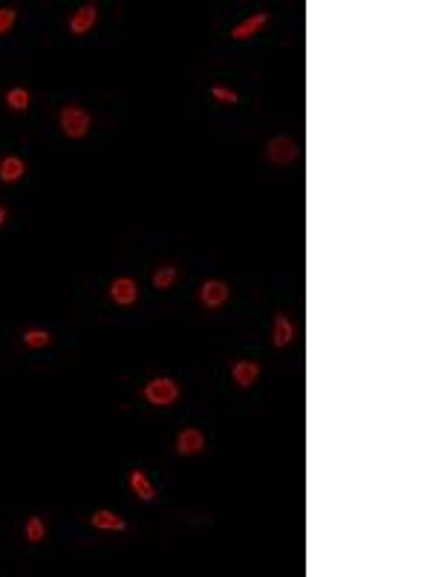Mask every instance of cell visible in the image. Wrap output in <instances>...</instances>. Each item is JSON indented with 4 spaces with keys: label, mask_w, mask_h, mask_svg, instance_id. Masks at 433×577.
<instances>
[{
    "label": "cell",
    "mask_w": 433,
    "mask_h": 577,
    "mask_svg": "<svg viewBox=\"0 0 433 577\" xmlns=\"http://www.w3.org/2000/svg\"><path fill=\"white\" fill-rule=\"evenodd\" d=\"M144 398H148V404L153 407H171L179 401V384L174 378H153L144 384Z\"/></svg>",
    "instance_id": "6da1fadb"
},
{
    "label": "cell",
    "mask_w": 433,
    "mask_h": 577,
    "mask_svg": "<svg viewBox=\"0 0 433 577\" xmlns=\"http://www.w3.org/2000/svg\"><path fill=\"white\" fill-rule=\"evenodd\" d=\"M228 295H231V288H228L223 280H205V283L200 286V300H202V306H208V309L226 306Z\"/></svg>",
    "instance_id": "277c9868"
},
{
    "label": "cell",
    "mask_w": 433,
    "mask_h": 577,
    "mask_svg": "<svg viewBox=\"0 0 433 577\" xmlns=\"http://www.w3.org/2000/svg\"><path fill=\"white\" fill-rule=\"evenodd\" d=\"M23 174H27V165H23V159L18 156H6L4 162H0V182H18L23 179Z\"/></svg>",
    "instance_id": "4fadbf2b"
},
{
    "label": "cell",
    "mask_w": 433,
    "mask_h": 577,
    "mask_svg": "<svg viewBox=\"0 0 433 577\" xmlns=\"http://www.w3.org/2000/svg\"><path fill=\"white\" fill-rule=\"evenodd\" d=\"M6 223V208H0V225Z\"/></svg>",
    "instance_id": "ffe728a7"
},
{
    "label": "cell",
    "mask_w": 433,
    "mask_h": 577,
    "mask_svg": "<svg viewBox=\"0 0 433 577\" xmlns=\"http://www.w3.org/2000/svg\"><path fill=\"white\" fill-rule=\"evenodd\" d=\"M130 491L142 499V502H153L156 499V491H153V485L148 482V476H144V471H130Z\"/></svg>",
    "instance_id": "8fae6325"
},
{
    "label": "cell",
    "mask_w": 433,
    "mask_h": 577,
    "mask_svg": "<svg viewBox=\"0 0 433 577\" xmlns=\"http://www.w3.org/2000/svg\"><path fill=\"white\" fill-rule=\"evenodd\" d=\"M58 122H61L64 136L81 139V136H87V130H90V113H87L84 107H78V104H67V107L61 110V116H58Z\"/></svg>",
    "instance_id": "7a4b0ae2"
},
{
    "label": "cell",
    "mask_w": 433,
    "mask_h": 577,
    "mask_svg": "<svg viewBox=\"0 0 433 577\" xmlns=\"http://www.w3.org/2000/svg\"><path fill=\"white\" fill-rule=\"evenodd\" d=\"M90 522H92V528H102V531H125L128 528V522L113 511H95L90 517Z\"/></svg>",
    "instance_id": "30bf717a"
},
{
    "label": "cell",
    "mask_w": 433,
    "mask_h": 577,
    "mask_svg": "<svg viewBox=\"0 0 433 577\" xmlns=\"http://www.w3.org/2000/svg\"><path fill=\"white\" fill-rule=\"evenodd\" d=\"M110 298L118 303V306H133L136 298H139V286L130 280V277H116L110 283Z\"/></svg>",
    "instance_id": "8992f818"
},
{
    "label": "cell",
    "mask_w": 433,
    "mask_h": 577,
    "mask_svg": "<svg viewBox=\"0 0 433 577\" xmlns=\"http://www.w3.org/2000/svg\"><path fill=\"white\" fill-rule=\"evenodd\" d=\"M231 378L240 384V387H252V384L260 378V364L257 361H237L231 367Z\"/></svg>",
    "instance_id": "9c48e42d"
},
{
    "label": "cell",
    "mask_w": 433,
    "mask_h": 577,
    "mask_svg": "<svg viewBox=\"0 0 433 577\" xmlns=\"http://www.w3.org/2000/svg\"><path fill=\"white\" fill-rule=\"evenodd\" d=\"M211 95H214V99L220 102V104H228V107H234V104L240 102L237 92H234V90H226V87H211Z\"/></svg>",
    "instance_id": "ac0fdd59"
},
{
    "label": "cell",
    "mask_w": 433,
    "mask_h": 577,
    "mask_svg": "<svg viewBox=\"0 0 433 577\" xmlns=\"http://www.w3.org/2000/svg\"><path fill=\"white\" fill-rule=\"evenodd\" d=\"M95 20H99V9H95L92 4H84L76 15L69 18V32L72 35H87L95 27Z\"/></svg>",
    "instance_id": "ba28073f"
},
{
    "label": "cell",
    "mask_w": 433,
    "mask_h": 577,
    "mask_svg": "<svg viewBox=\"0 0 433 577\" xmlns=\"http://www.w3.org/2000/svg\"><path fill=\"white\" fill-rule=\"evenodd\" d=\"M205 450V433L197 427H185L177 436V453L182 456H197Z\"/></svg>",
    "instance_id": "5b68a950"
},
{
    "label": "cell",
    "mask_w": 433,
    "mask_h": 577,
    "mask_svg": "<svg viewBox=\"0 0 433 577\" xmlns=\"http://www.w3.org/2000/svg\"><path fill=\"white\" fill-rule=\"evenodd\" d=\"M23 344H27L29 349H43V347L53 344V335L43 332V329H29V332H23Z\"/></svg>",
    "instance_id": "5bb4252c"
},
{
    "label": "cell",
    "mask_w": 433,
    "mask_h": 577,
    "mask_svg": "<svg viewBox=\"0 0 433 577\" xmlns=\"http://www.w3.org/2000/svg\"><path fill=\"white\" fill-rule=\"evenodd\" d=\"M177 277H179V269L177 266H162L156 274H153V288H171L174 283H177Z\"/></svg>",
    "instance_id": "9a60e30c"
},
{
    "label": "cell",
    "mask_w": 433,
    "mask_h": 577,
    "mask_svg": "<svg viewBox=\"0 0 433 577\" xmlns=\"http://www.w3.org/2000/svg\"><path fill=\"white\" fill-rule=\"evenodd\" d=\"M266 159L272 165H292L298 159V144L289 139V136H275L269 144H266Z\"/></svg>",
    "instance_id": "3957f363"
},
{
    "label": "cell",
    "mask_w": 433,
    "mask_h": 577,
    "mask_svg": "<svg viewBox=\"0 0 433 577\" xmlns=\"http://www.w3.org/2000/svg\"><path fill=\"white\" fill-rule=\"evenodd\" d=\"M292 338H295L292 321H289L286 315H277V318H275V326H272V341H275V347H289V344H292Z\"/></svg>",
    "instance_id": "7c38bea8"
},
{
    "label": "cell",
    "mask_w": 433,
    "mask_h": 577,
    "mask_svg": "<svg viewBox=\"0 0 433 577\" xmlns=\"http://www.w3.org/2000/svg\"><path fill=\"white\" fill-rule=\"evenodd\" d=\"M266 23H269V12H254L243 23H237V27L231 29V38L234 41H249V38H254L263 27H266Z\"/></svg>",
    "instance_id": "52a82bcc"
},
{
    "label": "cell",
    "mask_w": 433,
    "mask_h": 577,
    "mask_svg": "<svg viewBox=\"0 0 433 577\" xmlns=\"http://www.w3.org/2000/svg\"><path fill=\"white\" fill-rule=\"evenodd\" d=\"M15 20H18V12L15 9H0V35H6L12 27H15Z\"/></svg>",
    "instance_id": "d6986e66"
},
{
    "label": "cell",
    "mask_w": 433,
    "mask_h": 577,
    "mask_svg": "<svg viewBox=\"0 0 433 577\" xmlns=\"http://www.w3.org/2000/svg\"><path fill=\"white\" fill-rule=\"evenodd\" d=\"M43 537H46L43 520H41V517H29V520H27V540H29V543H41Z\"/></svg>",
    "instance_id": "e0dca14e"
},
{
    "label": "cell",
    "mask_w": 433,
    "mask_h": 577,
    "mask_svg": "<svg viewBox=\"0 0 433 577\" xmlns=\"http://www.w3.org/2000/svg\"><path fill=\"white\" fill-rule=\"evenodd\" d=\"M6 104L15 110V113H23L29 107V92L23 90V87H15V90H9L6 92Z\"/></svg>",
    "instance_id": "2e32d148"
}]
</instances>
